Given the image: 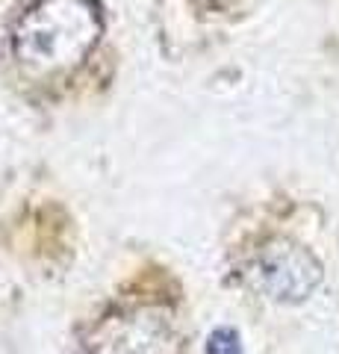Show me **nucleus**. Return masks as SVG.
Instances as JSON below:
<instances>
[{"label":"nucleus","mask_w":339,"mask_h":354,"mask_svg":"<svg viewBox=\"0 0 339 354\" xmlns=\"http://www.w3.org/2000/svg\"><path fill=\"white\" fill-rule=\"evenodd\" d=\"M101 36L97 0H32L9 27V53L30 80H59L92 57Z\"/></svg>","instance_id":"f257e3e1"},{"label":"nucleus","mask_w":339,"mask_h":354,"mask_svg":"<svg viewBox=\"0 0 339 354\" xmlns=\"http://www.w3.org/2000/svg\"><path fill=\"white\" fill-rule=\"evenodd\" d=\"M177 313L157 298H130L109 307L77 342V354H183Z\"/></svg>","instance_id":"f03ea898"},{"label":"nucleus","mask_w":339,"mask_h":354,"mask_svg":"<svg viewBox=\"0 0 339 354\" xmlns=\"http://www.w3.org/2000/svg\"><path fill=\"white\" fill-rule=\"evenodd\" d=\"M245 278L278 304H301L322 283V263L310 248L287 236H271L251 254Z\"/></svg>","instance_id":"7ed1b4c3"},{"label":"nucleus","mask_w":339,"mask_h":354,"mask_svg":"<svg viewBox=\"0 0 339 354\" xmlns=\"http://www.w3.org/2000/svg\"><path fill=\"white\" fill-rule=\"evenodd\" d=\"M206 354H242V342L233 328H218L206 339Z\"/></svg>","instance_id":"20e7f679"}]
</instances>
